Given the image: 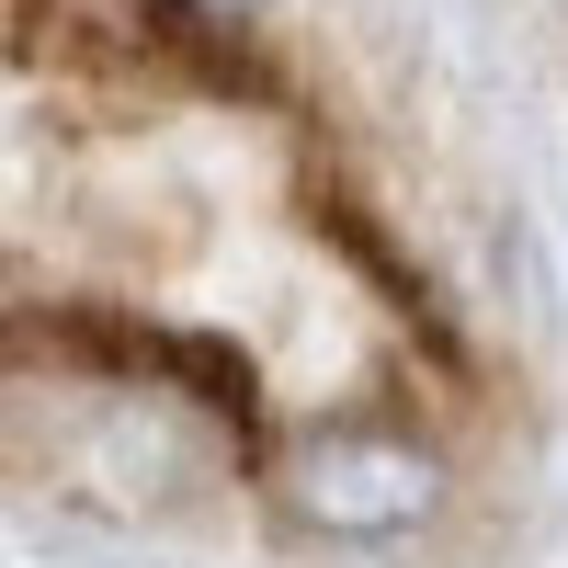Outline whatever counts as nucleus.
Here are the masks:
<instances>
[{
  "mask_svg": "<svg viewBox=\"0 0 568 568\" xmlns=\"http://www.w3.org/2000/svg\"><path fill=\"white\" fill-rule=\"evenodd\" d=\"M205 12H251V0H205Z\"/></svg>",
  "mask_w": 568,
  "mask_h": 568,
  "instance_id": "f03ea898",
  "label": "nucleus"
},
{
  "mask_svg": "<svg viewBox=\"0 0 568 568\" xmlns=\"http://www.w3.org/2000/svg\"><path fill=\"white\" fill-rule=\"evenodd\" d=\"M284 500L307 511L318 535H409L444 511V455L409 433H375V420H329L284 455Z\"/></svg>",
  "mask_w": 568,
  "mask_h": 568,
  "instance_id": "f257e3e1",
  "label": "nucleus"
}]
</instances>
